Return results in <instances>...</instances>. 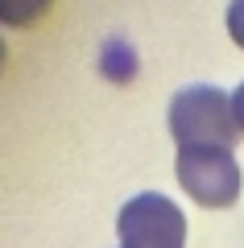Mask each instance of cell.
I'll return each instance as SVG.
<instances>
[{
  "instance_id": "6da1fadb",
  "label": "cell",
  "mask_w": 244,
  "mask_h": 248,
  "mask_svg": "<svg viewBox=\"0 0 244 248\" xmlns=\"http://www.w3.org/2000/svg\"><path fill=\"white\" fill-rule=\"evenodd\" d=\"M170 137L182 145H228L232 149L244 137L240 120H236L232 95L219 87H186L170 99Z\"/></svg>"
},
{
  "instance_id": "7a4b0ae2",
  "label": "cell",
  "mask_w": 244,
  "mask_h": 248,
  "mask_svg": "<svg viewBox=\"0 0 244 248\" xmlns=\"http://www.w3.org/2000/svg\"><path fill=\"white\" fill-rule=\"evenodd\" d=\"M178 182L203 207H232L240 199V161L228 145H182Z\"/></svg>"
},
{
  "instance_id": "3957f363",
  "label": "cell",
  "mask_w": 244,
  "mask_h": 248,
  "mask_svg": "<svg viewBox=\"0 0 244 248\" xmlns=\"http://www.w3.org/2000/svg\"><path fill=\"white\" fill-rule=\"evenodd\" d=\"M116 236L120 248H186V215L166 195L145 190L120 207Z\"/></svg>"
},
{
  "instance_id": "277c9868",
  "label": "cell",
  "mask_w": 244,
  "mask_h": 248,
  "mask_svg": "<svg viewBox=\"0 0 244 248\" xmlns=\"http://www.w3.org/2000/svg\"><path fill=\"white\" fill-rule=\"evenodd\" d=\"M46 9H50V0H0V25L25 29L33 21H42Z\"/></svg>"
},
{
  "instance_id": "5b68a950",
  "label": "cell",
  "mask_w": 244,
  "mask_h": 248,
  "mask_svg": "<svg viewBox=\"0 0 244 248\" xmlns=\"http://www.w3.org/2000/svg\"><path fill=\"white\" fill-rule=\"evenodd\" d=\"M228 33H232V42L244 50V0H232V4H228Z\"/></svg>"
},
{
  "instance_id": "8992f818",
  "label": "cell",
  "mask_w": 244,
  "mask_h": 248,
  "mask_svg": "<svg viewBox=\"0 0 244 248\" xmlns=\"http://www.w3.org/2000/svg\"><path fill=\"white\" fill-rule=\"evenodd\" d=\"M232 108H236V120H240V128H244V83L232 91Z\"/></svg>"
},
{
  "instance_id": "52a82bcc",
  "label": "cell",
  "mask_w": 244,
  "mask_h": 248,
  "mask_svg": "<svg viewBox=\"0 0 244 248\" xmlns=\"http://www.w3.org/2000/svg\"><path fill=\"white\" fill-rule=\"evenodd\" d=\"M0 66H4V42H0Z\"/></svg>"
}]
</instances>
